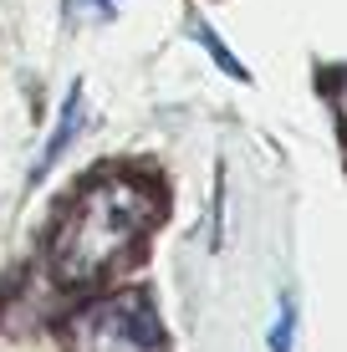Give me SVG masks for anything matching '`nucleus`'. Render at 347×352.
Masks as SVG:
<instances>
[{
    "mask_svg": "<svg viewBox=\"0 0 347 352\" xmlns=\"http://www.w3.org/2000/svg\"><path fill=\"white\" fill-rule=\"evenodd\" d=\"M189 36H194V41L205 46V52H210V62L220 67V72H225V77H230V82H250L245 62H240V56H235L230 46H225V41H220V36H214V31H210V26H205V21H199V16L189 21Z\"/></svg>",
    "mask_w": 347,
    "mask_h": 352,
    "instance_id": "20e7f679",
    "label": "nucleus"
},
{
    "mask_svg": "<svg viewBox=\"0 0 347 352\" xmlns=\"http://www.w3.org/2000/svg\"><path fill=\"white\" fill-rule=\"evenodd\" d=\"M82 10H87V16H98V21H113L117 16V0H77Z\"/></svg>",
    "mask_w": 347,
    "mask_h": 352,
    "instance_id": "423d86ee",
    "label": "nucleus"
},
{
    "mask_svg": "<svg viewBox=\"0 0 347 352\" xmlns=\"http://www.w3.org/2000/svg\"><path fill=\"white\" fill-rule=\"evenodd\" d=\"M291 337H296V301H291V291H281L276 322H271V332H266V347L271 352H291Z\"/></svg>",
    "mask_w": 347,
    "mask_h": 352,
    "instance_id": "39448f33",
    "label": "nucleus"
},
{
    "mask_svg": "<svg viewBox=\"0 0 347 352\" xmlns=\"http://www.w3.org/2000/svg\"><path fill=\"white\" fill-rule=\"evenodd\" d=\"M332 107H337V123H342V133H347V72H342L337 87H332Z\"/></svg>",
    "mask_w": 347,
    "mask_h": 352,
    "instance_id": "0eeeda50",
    "label": "nucleus"
},
{
    "mask_svg": "<svg viewBox=\"0 0 347 352\" xmlns=\"http://www.w3.org/2000/svg\"><path fill=\"white\" fill-rule=\"evenodd\" d=\"M71 352H164L159 317L143 296H102L67 327Z\"/></svg>",
    "mask_w": 347,
    "mask_h": 352,
    "instance_id": "f03ea898",
    "label": "nucleus"
},
{
    "mask_svg": "<svg viewBox=\"0 0 347 352\" xmlns=\"http://www.w3.org/2000/svg\"><path fill=\"white\" fill-rule=\"evenodd\" d=\"M82 123H87V92H82V82H71L62 107H56V123H52V133H46V143H41V159H36V168H31V184H41V179L56 168V159L77 143Z\"/></svg>",
    "mask_w": 347,
    "mask_h": 352,
    "instance_id": "7ed1b4c3",
    "label": "nucleus"
},
{
    "mask_svg": "<svg viewBox=\"0 0 347 352\" xmlns=\"http://www.w3.org/2000/svg\"><path fill=\"white\" fill-rule=\"evenodd\" d=\"M153 225V194L128 174H102L71 194L52 230V276L62 286H92L138 250Z\"/></svg>",
    "mask_w": 347,
    "mask_h": 352,
    "instance_id": "f257e3e1",
    "label": "nucleus"
}]
</instances>
